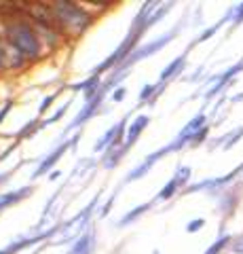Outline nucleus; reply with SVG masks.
I'll use <instances>...</instances> for the list:
<instances>
[{"instance_id": "f257e3e1", "label": "nucleus", "mask_w": 243, "mask_h": 254, "mask_svg": "<svg viewBox=\"0 0 243 254\" xmlns=\"http://www.w3.org/2000/svg\"><path fill=\"white\" fill-rule=\"evenodd\" d=\"M57 9L55 13L59 15V19L66 23V26H76V28H85V23H89V17L85 15L81 9H76L74 4L70 2H59L55 4Z\"/></svg>"}, {"instance_id": "423d86ee", "label": "nucleus", "mask_w": 243, "mask_h": 254, "mask_svg": "<svg viewBox=\"0 0 243 254\" xmlns=\"http://www.w3.org/2000/svg\"><path fill=\"white\" fill-rule=\"evenodd\" d=\"M199 227H203V220H193V222H191V225H188V231H191V233H193V231H197V229H199Z\"/></svg>"}, {"instance_id": "0eeeda50", "label": "nucleus", "mask_w": 243, "mask_h": 254, "mask_svg": "<svg viewBox=\"0 0 243 254\" xmlns=\"http://www.w3.org/2000/svg\"><path fill=\"white\" fill-rule=\"evenodd\" d=\"M235 19H237V21L243 19V4H239L237 9H235Z\"/></svg>"}, {"instance_id": "f03ea898", "label": "nucleus", "mask_w": 243, "mask_h": 254, "mask_svg": "<svg viewBox=\"0 0 243 254\" xmlns=\"http://www.w3.org/2000/svg\"><path fill=\"white\" fill-rule=\"evenodd\" d=\"M11 36H13V45L17 47V49H21L23 53H36L38 51V45H36V38L34 34L30 32V28L26 26H19V28H15L11 32Z\"/></svg>"}, {"instance_id": "6e6552de", "label": "nucleus", "mask_w": 243, "mask_h": 254, "mask_svg": "<svg viewBox=\"0 0 243 254\" xmlns=\"http://www.w3.org/2000/svg\"><path fill=\"white\" fill-rule=\"evenodd\" d=\"M235 252H239V254H243V240L237 244V246H235Z\"/></svg>"}, {"instance_id": "20e7f679", "label": "nucleus", "mask_w": 243, "mask_h": 254, "mask_svg": "<svg viewBox=\"0 0 243 254\" xmlns=\"http://www.w3.org/2000/svg\"><path fill=\"white\" fill-rule=\"evenodd\" d=\"M180 64H182V58H178V60H176L174 64H171V66H169L167 70H163V74H161V78H163V81H165V78H169L171 74H174V72H176V70L180 68Z\"/></svg>"}, {"instance_id": "7ed1b4c3", "label": "nucleus", "mask_w": 243, "mask_h": 254, "mask_svg": "<svg viewBox=\"0 0 243 254\" xmlns=\"http://www.w3.org/2000/svg\"><path fill=\"white\" fill-rule=\"evenodd\" d=\"M226 244H229V235H224L222 240H218V242H216V244H214V246H211V248L207 250V254H218V252H220V250L224 248Z\"/></svg>"}, {"instance_id": "39448f33", "label": "nucleus", "mask_w": 243, "mask_h": 254, "mask_svg": "<svg viewBox=\"0 0 243 254\" xmlns=\"http://www.w3.org/2000/svg\"><path fill=\"white\" fill-rule=\"evenodd\" d=\"M176 187H178V180H171L169 185L161 190V197H163V199H167V197H171V193H174V190H176Z\"/></svg>"}]
</instances>
